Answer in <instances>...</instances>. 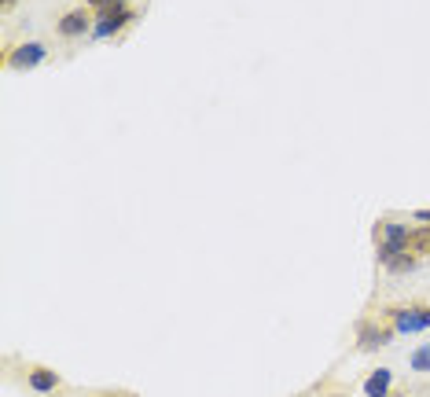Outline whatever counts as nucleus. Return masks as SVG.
Returning <instances> with one entry per match:
<instances>
[{
	"label": "nucleus",
	"mask_w": 430,
	"mask_h": 397,
	"mask_svg": "<svg viewBox=\"0 0 430 397\" xmlns=\"http://www.w3.org/2000/svg\"><path fill=\"white\" fill-rule=\"evenodd\" d=\"M129 19H133V11H129V8H125V11H99L93 33H96V37H111V33H118Z\"/></svg>",
	"instance_id": "1"
},
{
	"label": "nucleus",
	"mask_w": 430,
	"mask_h": 397,
	"mask_svg": "<svg viewBox=\"0 0 430 397\" xmlns=\"http://www.w3.org/2000/svg\"><path fill=\"white\" fill-rule=\"evenodd\" d=\"M379 236H383V243H379V247H386V250H405V247H408V236H412V228H405V225H394V221H386V225L379 228Z\"/></svg>",
	"instance_id": "2"
},
{
	"label": "nucleus",
	"mask_w": 430,
	"mask_h": 397,
	"mask_svg": "<svg viewBox=\"0 0 430 397\" xmlns=\"http://www.w3.org/2000/svg\"><path fill=\"white\" fill-rule=\"evenodd\" d=\"M379 261L390 268V273H408V268H415V254L405 247V250H386L379 247Z\"/></svg>",
	"instance_id": "3"
},
{
	"label": "nucleus",
	"mask_w": 430,
	"mask_h": 397,
	"mask_svg": "<svg viewBox=\"0 0 430 397\" xmlns=\"http://www.w3.org/2000/svg\"><path fill=\"white\" fill-rule=\"evenodd\" d=\"M48 52H45V44H22V48H15V56H11L8 63H11V67H15V70H30V67H37V63H41Z\"/></svg>",
	"instance_id": "4"
},
{
	"label": "nucleus",
	"mask_w": 430,
	"mask_h": 397,
	"mask_svg": "<svg viewBox=\"0 0 430 397\" xmlns=\"http://www.w3.org/2000/svg\"><path fill=\"white\" fill-rule=\"evenodd\" d=\"M430 327V309H405V313H397V331H423Z\"/></svg>",
	"instance_id": "5"
},
{
	"label": "nucleus",
	"mask_w": 430,
	"mask_h": 397,
	"mask_svg": "<svg viewBox=\"0 0 430 397\" xmlns=\"http://www.w3.org/2000/svg\"><path fill=\"white\" fill-rule=\"evenodd\" d=\"M88 26H93V19H88L85 11H70V15H63V22H59V33L63 37H77V33H85Z\"/></svg>",
	"instance_id": "6"
},
{
	"label": "nucleus",
	"mask_w": 430,
	"mask_h": 397,
	"mask_svg": "<svg viewBox=\"0 0 430 397\" xmlns=\"http://www.w3.org/2000/svg\"><path fill=\"white\" fill-rule=\"evenodd\" d=\"M26 379H30V387H33V390H41V394H48V390H56V387H59V375H56V371H48V368H33Z\"/></svg>",
	"instance_id": "7"
},
{
	"label": "nucleus",
	"mask_w": 430,
	"mask_h": 397,
	"mask_svg": "<svg viewBox=\"0 0 430 397\" xmlns=\"http://www.w3.org/2000/svg\"><path fill=\"white\" fill-rule=\"evenodd\" d=\"M386 390H390V371L386 368H379L368 382H364V394L368 397H386Z\"/></svg>",
	"instance_id": "8"
},
{
	"label": "nucleus",
	"mask_w": 430,
	"mask_h": 397,
	"mask_svg": "<svg viewBox=\"0 0 430 397\" xmlns=\"http://www.w3.org/2000/svg\"><path fill=\"white\" fill-rule=\"evenodd\" d=\"M408 250L415 254V258L430 254V228H415V232L408 236Z\"/></svg>",
	"instance_id": "9"
},
{
	"label": "nucleus",
	"mask_w": 430,
	"mask_h": 397,
	"mask_svg": "<svg viewBox=\"0 0 430 397\" xmlns=\"http://www.w3.org/2000/svg\"><path fill=\"white\" fill-rule=\"evenodd\" d=\"M390 342V331H375V327H364L360 331V350H379V346Z\"/></svg>",
	"instance_id": "10"
},
{
	"label": "nucleus",
	"mask_w": 430,
	"mask_h": 397,
	"mask_svg": "<svg viewBox=\"0 0 430 397\" xmlns=\"http://www.w3.org/2000/svg\"><path fill=\"white\" fill-rule=\"evenodd\" d=\"M412 368H415V371H427V368H430V346H423V350L412 357Z\"/></svg>",
	"instance_id": "11"
},
{
	"label": "nucleus",
	"mask_w": 430,
	"mask_h": 397,
	"mask_svg": "<svg viewBox=\"0 0 430 397\" xmlns=\"http://www.w3.org/2000/svg\"><path fill=\"white\" fill-rule=\"evenodd\" d=\"M99 11H125V0H103Z\"/></svg>",
	"instance_id": "12"
},
{
	"label": "nucleus",
	"mask_w": 430,
	"mask_h": 397,
	"mask_svg": "<svg viewBox=\"0 0 430 397\" xmlns=\"http://www.w3.org/2000/svg\"><path fill=\"white\" fill-rule=\"evenodd\" d=\"M415 217H420V221H427V225H430V210H420Z\"/></svg>",
	"instance_id": "13"
},
{
	"label": "nucleus",
	"mask_w": 430,
	"mask_h": 397,
	"mask_svg": "<svg viewBox=\"0 0 430 397\" xmlns=\"http://www.w3.org/2000/svg\"><path fill=\"white\" fill-rule=\"evenodd\" d=\"M88 4H93V8H99V4H103V0H88Z\"/></svg>",
	"instance_id": "14"
},
{
	"label": "nucleus",
	"mask_w": 430,
	"mask_h": 397,
	"mask_svg": "<svg viewBox=\"0 0 430 397\" xmlns=\"http://www.w3.org/2000/svg\"><path fill=\"white\" fill-rule=\"evenodd\" d=\"M11 4H15V0H4V8H11Z\"/></svg>",
	"instance_id": "15"
}]
</instances>
